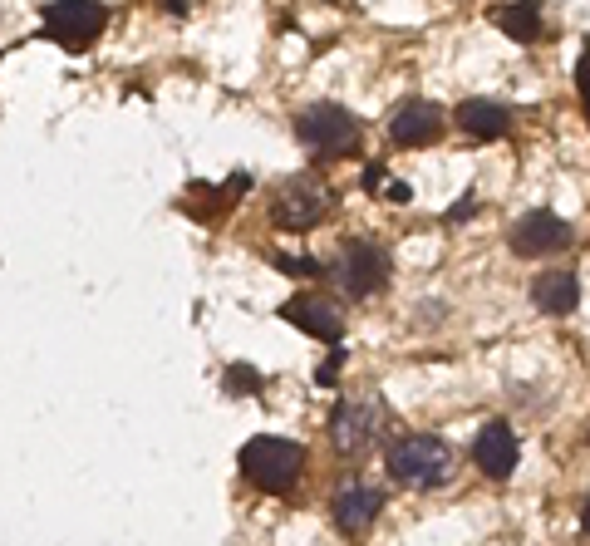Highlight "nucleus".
I'll return each instance as SVG.
<instances>
[{
    "label": "nucleus",
    "mask_w": 590,
    "mask_h": 546,
    "mask_svg": "<svg viewBox=\"0 0 590 546\" xmlns=\"http://www.w3.org/2000/svg\"><path fill=\"white\" fill-rule=\"evenodd\" d=\"M384 463H389V473L399 483H409V487H438V483H448L453 468H458L453 448L443 438H433V433H409V438L389 443V458Z\"/></svg>",
    "instance_id": "obj_1"
},
{
    "label": "nucleus",
    "mask_w": 590,
    "mask_h": 546,
    "mask_svg": "<svg viewBox=\"0 0 590 546\" xmlns=\"http://www.w3.org/2000/svg\"><path fill=\"white\" fill-rule=\"evenodd\" d=\"M241 473L261 492H291L295 478L305 473V448L291 438H251L241 448Z\"/></svg>",
    "instance_id": "obj_2"
},
{
    "label": "nucleus",
    "mask_w": 590,
    "mask_h": 546,
    "mask_svg": "<svg viewBox=\"0 0 590 546\" xmlns=\"http://www.w3.org/2000/svg\"><path fill=\"white\" fill-rule=\"evenodd\" d=\"M104 20H109V10L99 0H50L40 35L55 40L59 50H69V55H84L104 35Z\"/></svg>",
    "instance_id": "obj_3"
},
{
    "label": "nucleus",
    "mask_w": 590,
    "mask_h": 546,
    "mask_svg": "<svg viewBox=\"0 0 590 546\" xmlns=\"http://www.w3.org/2000/svg\"><path fill=\"white\" fill-rule=\"evenodd\" d=\"M295 138L310 153H320V158H345V153L359 148V123L340 104H315V109H305L295 119Z\"/></svg>",
    "instance_id": "obj_4"
},
{
    "label": "nucleus",
    "mask_w": 590,
    "mask_h": 546,
    "mask_svg": "<svg viewBox=\"0 0 590 546\" xmlns=\"http://www.w3.org/2000/svg\"><path fill=\"white\" fill-rule=\"evenodd\" d=\"M325 212H330V192L310 178H291L271 192V222L281 232H305V227L325 222Z\"/></svg>",
    "instance_id": "obj_5"
},
{
    "label": "nucleus",
    "mask_w": 590,
    "mask_h": 546,
    "mask_svg": "<svg viewBox=\"0 0 590 546\" xmlns=\"http://www.w3.org/2000/svg\"><path fill=\"white\" fill-rule=\"evenodd\" d=\"M335 281H340L345 296L364 301V296H374V291L389 286V256L369 242H345L340 256H335Z\"/></svg>",
    "instance_id": "obj_6"
},
{
    "label": "nucleus",
    "mask_w": 590,
    "mask_h": 546,
    "mask_svg": "<svg viewBox=\"0 0 590 546\" xmlns=\"http://www.w3.org/2000/svg\"><path fill=\"white\" fill-rule=\"evenodd\" d=\"M566 246H571V222H561L546 207L517 217V227H512V251L517 256H551V251H566Z\"/></svg>",
    "instance_id": "obj_7"
},
{
    "label": "nucleus",
    "mask_w": 590,
    "mask_h": 546,
    "mask_svg": "<svg viewBox=\"0 0 590 546\" xmlns=\"http://www.w3.org/2000/svg\"><path fill=\"white\" fill-rule=\"evenodd\" d=\"M384 433V409L379 404H340L330 414V443L340 453H359Z\"/></svg>",
    "instance_id": "obj_8"
},
{
    "label": "nucleus",
    "mask_w": 590,
    "mask_h": 546,
    "mask_svg": "<svg viewBox=\"0 0 590 546\" xmlns=\"http://www.w3.org/2000/svg\"><path fill=\"white\" fill-rule=\"evenodd\" d=\"M472 463H477V473L492 478V483L512 478V468H517V433L507 424H487L472 438Z\"/></svg>",
    "instance_id": "obj_9"
},
{
    "label": "nucleus",
    "mask_w": 590,
    "mask_h": 546,
    "mask_svg": "<svg viewBox=\"0 0 590 546\" xmlns=\"http://www.w3.org/2000/svg\"><path fill=\"white\" fill-rule=\"evenodd\" d=\"M281 315L291 320L295 330H305V335H315L325 345H340V335H345L340 310H335V301H325V296H295V301L281 305Z\"/></svg>",
    "instance_id": "obj_10"
},
{
    "label": "nucleus",
    "mask_w": 590,
    "mask_h": 546,
    "mask_svg": "<svg viewBox=\"0 0 590 546\" xmlns=\"http://www.w3.org/2000/svg\"><path fill=\"white\" fill-rule=\"evenodd\" d=\"M379 507H384V492L379 487H364V483H350L335 492V502H330V517H335V527L340 532H364V527H374V517H379Z\"/></svg>",
    "instance_id": "obj_11"
},
{
    "label": "nucleus",
    "mask_w": 590,
    "mask_h": 546,
    "mask_svg": "<svg viewBox=\"0 0 590 546\" xmlns=\"http://www.w3.org/2000/svg\"><path fill=\"white\" fill-rule=\"evenodd\" d=\"M389 133H394V143H404V148L438 143V138H443V114H438L433 104H423V99H409V104L394 114Z\"/></svg>",
    "instance_id": "obj_12"
},
{
    "label": "nucleus",
    "mask_w": 590,
    "mask_h": 546,
    "mask_svg": "<svg viewBox=\"0 0 590 546\" xmlns=\"http://www.w3.org/2000/svg\"><path fill=\"white\" fill-rule=\"evenodd\" d=\"M531 301L541 305L546 315H571L576 305H581V281H576V271H541L536 281H531Z\"/></svg>",
    "instance_id": "obj_13"
},
{
    "label": "nucleus",
    "mask_w": 590,
    "mask_h": 546,
    "mask_svg": "<svg viewBox=\"0 0 590 546\" xmlns=\"http://www.w3.org/2000/svg\"><path fill=\"white\" fill-rule=\"evenodd\" d=\"M458 128L472 133V138H502L512 128V114L497 99H463L458 104Z\"/></svg>",
    "instance_id": "obj_14"
},
{
    "label": "nucleus",
    "mask_w": 590,
    "mask_h": 546,
    "mask_svg": "<svg viewBox=\"0 0 590 546\" xmlns=\"http://www.w3.org/2000/svg\"><path fill=\"white\" fill-rule=\"evenodd\" d=\"M502 30L517 40V45H531V40H541V10L531 5V0H512V5H502Z\"/></svg>",
    "instance_id": "obj_15"
},
{
    "label": "nucleus",
    "mask_w": 590,
    "mask_h": 546,
    "mask_svg": "<svg viewBox=\"0 0 590 546\" xmlns=\"http://www.w3.org/2000/svg\"><path fill=\"white\" fill-rule=\"evenodd\" d=\"M271 261H276L281 276H320V261H310V256H286V251H276Z\"/></svg>",
    "instance_id": "obj_16"
},
{
    "label": "nucleus",
    "mask_w": 590,
    "mask_h": 546,
    "mask_svg": "<svg viewBox=\"0 0 590 546\" xmlns=\"http://www.w3.org/2000/svg\"><path fill=\"white\" fill-rule=\"evenodd\" d=\"M227 389H232V394H256V389H261V374H256L251 364H232V369H227Z\"/></svg>",
    "instance_id": "obj_17"
},
{
    "label": "nucleus",
    "mask_w": 590,
    "mask_h": 546,
    "mask_svg": "<svg viewBox=\"0 0 590 546\" xmlns=\"http://www.w3.org/2000/svg\"><path fill=\"white\" fill-rule=\"evenodd\" d=\"M340 364H345V350H335L330 360L320 364V369H315V379H320V384H335V374H340Z\"/></svg>",
    "instance_id": "obj_18"
},
{
    "label": "nucleus",
    "mask_w": 590,
    "mask_h": 546,
    "mask_svg": "<svg viewBox=\"0 0 590 546\" xmlns=\"http://www.w3.org/2000/svg\"><path fill=\"white\" fill-rule=\"evenodd\" d=\"M576 84H581V99H586V114H590V55L581 60V74H576Z\"/></svg>",
    "instance_id": "obj_19"
},
{
    "label": "nucleus",
    "mask_w": 590,
    "mask_h": 546,
    "mask_svg": "<svg viewBox=\"0 0 590 546\" xmlns=\"http://www.w3.org/2000/svg\"><path fill=\"white\" fill-rule=\"evenodd\" d=\"M581 527H586V537H590V497H586V507H581Z\"/></svg>",
    "instance_id": "obj_20"
},
{
    "label": "nucleus",
    "mask_w": 590,
    "mask_h": 546,
    "mask_svg": "<svg viewBox=\"0 0 590 546\" xmlns=\"http://www.w3.org/2000/svg\"><path fill=\"white\" fill-rule=\"evenodd\" d=\"M168 10H187V0H168Z\"/></svg>",
    "instance_id": "obj_21"
}]
</instances>
